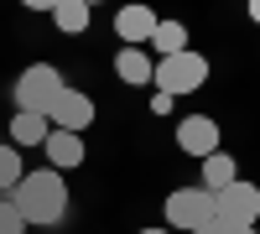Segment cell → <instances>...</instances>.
I'll use <instances>...</instances> for the list:
<instances>
[{
  "label": "cell",
  "instance_id": "7a4b0ae2",
  "mask_svg": "<svg viewBox=\"0 0 260 234\" xmlns=\"http://www.w3.org/2000/svg\"><path fill=\"white\" fill-rule=\"evenodd\" d=\"M151 83H156V94L167 99H177V94H198L203 83H208V57L203 52H177V57H161V62H151Z\"/></svg>",
  "mask_w": 260,
  "mask_h": 234
},
{
  "label": "cell",
  "instance_id": "e0dca14e",
  "mask_svg": "<svg viewBox=\"0 0 260 234\" xmlns=\"http://www.w3.org/2000/svg\"><path fill=\"white\" fill-rule=\"evenodd\" d=\"M192 234H260V229H224V224H203V229H192Z\"/></svg>",
  "mask_w": 260,
  "mask_h": 234
},
{
  "label": "cell",
  "instance_id": "2e32d148",
  "mask_svg": "<svg viewBox=\"0 0 260 234\" xmlns=\"http://www.w3.org/2000/svg\"><path fill=\"white\" fill-rule=\"evenodd\" d=\"M0 234H26V219L16 214L11 198H0Z\"/></svg>",
  "mask_w": 260,
  "mask_h": 234
},
{
  "label": "cell",
  "instance_id": "3957f363",
  "mask_svg": "<svg viewBox=\"0 0 260 234\" xmlns=\"http://www.w3.org/2000/svg\"><path fill=\"white\" fill-rule=\"evenodd\" d=\"M213 224H224V229H255L260 224V187L245 182V177H234L229 187H219V193H213Z\"/></svg>",
  "mask_w": 260,
  "mask_h": 234
},
{
  "label": "cell",
  "instance_id": "9c48e42d",
  "mask_svg": "<svg viewBox=\"0 0 260 234\" xmlns=\"http://www.w3.org/2000/svg\"><path fill=\"white\" fill-rule=\"evenodd\" d=\"M42 151H47V161H52V172H62L68 177L73 166H83V136H68V130H52L47 141H42Z\"/></svg>",
  "mask_w": 260,
  "mask_h": 234
},
{
  "label": "cell",
  "instance_id": "277c9868",
  "mask_svg": "<svg viewBox=\"0 0 260 234\" xmlns=\"http://www.w3.org/2000/svg\"><path fill=\"white\" fill-rule=\"evenodd\" d=\"M57 89H62V73L52 62H31V68H21V78H16V110L21 115H47Z\"/></svg>",
  "mask_w": 260,
  "mask_h": 234
},
{
  "label": "cell",
  "instance_id": "d6986e66",
  "mask_svg": "<svg viewBox=\"0 0 260 234\" xmlns=\"http://www.w3.org/2000/svg\"><path fill=\"white\" fill-rule=\"evenodd\" d=\"M136 234H172V229H136Z\"/></svg>",
  "mask_w": 260,
  "mask_h": 234
},
{
  "label": "cell",
  "instance_id": "4fadbf2b",
  "mask_svg": "<svg viewBox=\"0 0 260 234\" xmlns=\"http://www.w3.org/2000/svg\"><path fill=\"white\" fill-rule=\"evenodd\" d=\"M115 73L125 78V83H151V57H146V47H120L115 52Z\"/></svg>",
  "mask_w": 260,
  "mask_h": 234
},
{
  "label": "cell",
  "instance_id": "5bb4252c",
  "mask_svg": "<svg viewBox=\"0 0 260 234\" xmlns=\"http://www.w3.org/2000/svg\"><path fill=\"white\" fill-rule=\"evenodd\" d=\"M151 47H156V62H161V57L187 52V26H182V21H156V31H151Z\"/></svg>",
  "mask_w": 260,
  "mask_h": 234
},
{
  "label": "cell",
  "instance_id": "8992f818",
  "mask_svg": "<svg viewBox=\"0 0 260 234\" xmlns=\"http://www.w3.org/2000/svg\"><path fill=\"white\" fill-rule=\"evenodd\" d=\"M213 224V193L203 187H172L167 193V229H203Z\"/></svg>",
  "mask_w": 260,
  "mask_h": 234
},
{
  "label": "cell",
  "instance_id": "30bf717a",
  "mask_svg": "<svg viewBox=\"0 0 260 234\" xmlns=\"http://www.w3.org/2000/svg\"><path fill=\"white\" fill-rule=\"evenodd\" d=\"M89 21H94L89 0H52V26H57L62 37H78V31H89Z\"/></svg>",
  "mask_w": 260,
  "mask_h": 234
},
{
  "label": "cell",
  "instance_id": "8fae6325",
  "mask_svg": "<svg viewBox=\"0 0 260 234\" xmlns=\"http://www.w3.org/2000/svg\"><path fill=\"white\" fill-rule=\"evenodd\" d=\"M234 177H240V161H234L229 151H213V156H203V193H219V187H229Z\"/></svg>",
  "mask_w": 260,
  "mask_h": 234
},
{
  "label": "cell",
  "instance_id": "5b68a950",
  "mask_svg": "<svg viewBox=\"0 0 260 234\" xmlns=\"http://www.w3.org/2000/svg\"><path fill=\"white\" fill-rule=\"evenodd\" d=\"M94 115H99L94 99L83 94V89H73V83H62L57 99L47 104V125H52V130H68V136H83L94 125Z\"/></svg>",
  "mask_w": 260,
  "mask_h": 234
},
{
  "label": "cell",
  "instance_id": "ba28073f",
  "mask_svg": "<svg viewBox=\"0 0 260 234\" xmlns=\"http://www.w3.org/2000/svg\"><path fill=\"white\" fill-rule=\"evenodd\" d=\"M151 31H156V11H146V6H125V11H115V37L125 42V47H146Z\"/></svg>",
  "mask_w": 260,
  "mask_h": 234
},
{
  "label": "cell",
  "instance_id": "7c38bea8",
  "mask_svg": "<svg viewBox=\"0 0 260 234\" xmlns=\"http://www.w3.org/2000/svg\"><path fill=\"white\" fill-rule=\"evenodd\" d=\"M52 136V125H47V115H21L16 110V120H11V146L21 151V146H42Z\"/></svg>",
  "mask_w": 260,
  "mask_h": 234
},
{
  "label": "cell",
  "instance_id": "6da1fadb",
  "mask_svg": "<svg viewBox=\"0 0 260 234\" xmlns=\"http://www.w3.org/2000/svg\"><path fill=\"white\" fill-rule=\"evenodd\" d=\"M11 203H16V214L26 224H57L68 214V182L52 166H37V172H26L11 187Z\"/></svg>",
  "mask_w": 260,
  "mask_h": 234
},
{
  "label": "cell",
  "instance_id": "ac0fdd59",
  "mask_svg": "<svg viewBox=\"0 0 260 234\" xmlns=\"http://www.w3.org/2000/svg\"><path fill=\"white\" fill-rule=\"evenodd\" d=\"M250 21H255V26H260V0H250Z\"/></svg>",
  "mask_w": 260,
  "mask_h": 234
},
{
  "label": "cell",
  "instance_id": "52a82bcc",
  "mask_svg": "<svg viewBox=\"0 0 260 234\" xmlns=\"http://www.w3.org/2000/svg\"><path fill=\"white\" fill-rule=\"evenodd\" d=\"M177 146L187 156H213L219 151V120H208V115H182L177 120Z\"/></svg>",
  "mask_w": 260,
  "mask_h": 234
},
{
  "label": "cell",
  "instance_id": "9a60e30c",
  "mask_svg": "<svg viewBox=\"0 0 260 234\" xmlns=\"http://www.w3.org/2000/svg\"><path fill=\"white\" fill-rule=\"evenodd\" d=\"M21 177H26V166H21V151L6 141V146H0V193H11Z\"/></svg>",
  "mask_w": 260,
  "mask_h": 234
}]
</instances>
